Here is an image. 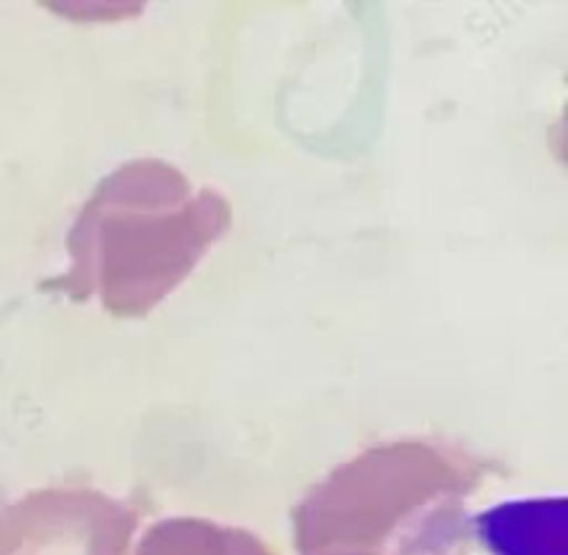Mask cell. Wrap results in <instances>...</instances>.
Listing matches in <instances>:
<instances>
[{
  "label": "cell",
  "mask_w": 568,
  "mask_h": 555,
  "mask_svg": "<svg viewBox=\"0 0 568 555\" xmlns=\"http://www.w3.org/2000/svg\"><path fill=\"white\" fill-rule=\"evenodd\" d=\"M231 225L225 194L197 186L164 159H131L81 205L67 233L70 264L48 286L72 300H98L111 316H144L192 275Z\"/></svg>",
  "instance_id": "obj_1"
},
{
  "label": "cell",
  "mask_w": 568,
  "mask_h": 555,
  "mask_svg": "<svg viewBox=\"0 0 568 555\" xmlns=\"http://www.w3.org/2000/svg\"><path fill=\"white\" fill-rule=\"evenodd\" d=\"M480 464L444 444L399 438L338 464L300 503V536L311 542H419L455 553L469 536V497Z\"/></svg>",
  "instance_id": "obj_2"
}]
</instances>
